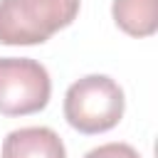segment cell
<instances>
[{
	"instance_id": "7a4b0ae2",
	"label": "cell",
	"mask_w": 158,
	"mask_h": 158,
	"mask_svg": "<svg viewBox=\"0 0 158 158\" xmlns=\"http://www.w3.org/2000/svg\"><path fill=\"white\" fill-rule=\"evenodd\" d=\"M123 89L106 74H86L64 94V118L79 133H104L123 116Z\"/></svg>"
},
{
	"instance_id": "5b68a950",
	"label": "cell",
	"mask_w": 158,
	"mask_h": 158,
	"mask_svg": "<svg viewBox=\"0 0 158 158\" xmlns=\"http://www.w3.org/2000/svg\"><path fill=\"white\" fill-rule=\"evenodd\" d=\"M111 15L131 37H151L158 30V0H114Z\"/></svg>"
},
{
	"instance_id": "8992f818",
	"label": "cell",
	"mask_w": 158,
	"mask_h": 158,
	"mask_svg": "<svg viewBox=\"0 0 158 158\" xmlns=\"http://www.w3.org/2000/svg\"><path fill=\"white\" fill-rule=\"evenodd\" d=\"M84 158H141V156L133 146L114 141V143H104V146L91 148L89 153H84Z\"/></svg>"
},
{
	"instance_id": "277c9868",
	"label": "cell",
	"mask_w": 158,
	"mask_h": 158,
	"mask_svg": "<svg viewBox=\"0 0 158 158\" xmlns=\"http://www.w3.org/2000/svg\"><path fill=\"white\" fill-rule=\"evenodd\" d=\"M2 158H67V151L57 131L47 126H25L5 136Z\"/></svg>"
},
{
	"instance_id": "6da1fadb",
	"label": "cell",
	"mask_w": 158,
	"mask_h": 158,
	"mask_svg": "<svg viewBox=\"0 0 158 158\" xmlns=\"http://www.w3.org/2000/svg\"><path fill=\"white\" fill-rule=\"evenodd\" d=\"M81 0H0V42L42 44L72 25Z\"/></svg>"
},
{
	"instance_id": "3957f363",
	"label": "cell",
	"mask_w": 158,
	"mask_h": 158,
	"mask_svg": "<svg viewBox=\"0 0 158 158\" xmlns=\"http://www.w3.org/2000/svg\"><path fill=\"white\" fill-rule=\"evenodd\" d=\"M49 72L30 57H0V114L27 116L47 106Z\"/></svg>"
}]
</instances>
